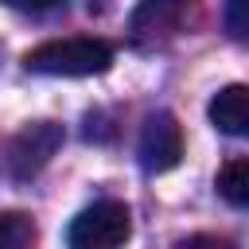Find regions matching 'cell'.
I'll return each mask as SVG.
<instances>
[{"mask_svg": "<svg viewBox=\"0 0 249 249\" xmlns=\"http://www.w3.org/2000/svg\"><path fill=\"white\" fill-rule=\"evenodd\" d=\"M23 66L31 74H51V78H89V74H105L113 66V47L105 39H89V35L47 39L23 54Z\"/></svg>", "mask_w": 249, "mask_h": 249, "instance_id": "cell-1", "label": "cell"}, {"mask_svg": "<svg viewBox=\"0 0 249 249\" xmlns=\"http://www.w3.org/2000/svg\"><path fill=\"white\" fill-rule=\"evenodd\" d=\"M198 19V0H140L128 16V39L136 47H160L183 35Z\"/></svg>", "mask_w": 249, "mask_h": 249, "instance_id": "cell-2", "label": "cell"}, {"mask_svg": "<svg viewBox=\"0 0 249 249\" xmlns=\"http://www.w3.org/2000/svg\"><path fill=\"white\" fill-rule=\"evenodd\" d=\"M132 233V214L124 202H93L66 226V245L74 249H117Z\"/></svg>", "mask_w": 249, "mask_h": 249, "instance_id": "cell-3", "label": "cell"}, {"mask_svg": "<svg viewBox=\"0 0 249 249\" xmlns=\"http://www.w3.org/2000/svg\"><path fill=\"white\" fill-rule=\"evenodd\" d=\"M136 156H140V167L160 175V171H171L179 160H183V128L171 113H152L140 128V140H136Z\"/></svg>", "mask_w": 249, "mask_h": 249, "instance_id": "cell-4", "label": "cell"}, {"mask_svg": "<svg viewBox=\"0 0 249 249\" xmlns=\"http://www.w3.org/2000/svg\"><path fill=\"white\" fill-rule=\"evenodd\" d=\"M58 148H62V128H58L54 121H35V124H27V128L12 140V148H8V167H12L16 179H31L39 167H47V160H51Z\"/></svg>", "mask_w": 249, "mask_h": 249, "instance_id": "cell-5", "label": "cell"}, {"mask_svg": "<svg viewBox=\"0 0 249 249\" xmlns=\"http://www.w3.org/2000/svg\"><path fill=\"white\" fill-rule=\"evenodd\" d=\"M206 113H210V124H214L218 132H226V136H245V132H249V89L237 86V82L226 86V89H218Z\"/></svg>", "mask_w": 249, "mask_h": 249, "instance_id": "cell-6", "label": "cell"}, {"mask_svg": "<svg viewBox=\"0 0 249 249\" xmlns=\"http://www.w3.org/2000/svg\"><path fill=\"white\" fill-rule=\"evenodd\" d=\"M218 195L230 206H249V160L237 156L218 171Z\"/></svg>", "mask_w": 249, "mask_h": 249, "instance_id": "cell-7", "label": "cell"}, {"mask_svg": "<svg viewBox=\"0 0 249 249\" xmlns=\"http://www.w3.org/2000/svg\"><path fill=\"white\" fill-rule=\"evenodd\" d=\"M39 237L31 214L23 210H0V249H27Z\"/></svg>", "mask_w": 249, "mask_h": 249, "instance_id": "cell-8", "label": "cell"}, {"mask_svg": "<svg viewBox=\"0 0 249 249\" xmlns=\"http://www.w3.org/2000/svg\"><path fill=\"white\" fill-rule=\"evenodd\" d=\"M245 4H249V0H226V27H230V35H233V39H245V31H249Z\"/></svg>", "mask_w": 249, "mask_h": 249, "instance_id": "cell-9", "label": "cell"}, {"mask_svg": "<svg viewBox=\"0 0 249 249\" xmlns=\"http://www.w3.org/2000/svg\"><path fill=\"white\" fill-rule=\"evenodd\" d=\"M8 8H16V12H51V8H58L62 0H4Z\"/></svg>", "mask_w": 249, "mask_h": 249, "instance_id": "cell-10", "label": "cell"}]
</instances>
